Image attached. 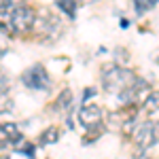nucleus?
<instances>
[{"mask_svg":"<svg viewBox=\"0 0 159 159\" xmlns=\"http://www.w3.org/2000/svg\"><path fill=\"white\" fill-rule=\"evenodd\" d=\"M147 87H148L147 81H142V79H136L134 83H132V85H129V87H127V89H125V91L121 93V96H119V100H121L123 104H134L136 100L140 98V93H142Z\"/></svg>","mask_w":159,"mask_h":159,"instance_id":"423d86ee","label":"nucleus"},{"mask_svg":"<svg viewBox=\"0 0 159 159\" xmlns=\"http://www.w3.org/2000/svg\"><path fill=\"white\" fill-rule=\"evenodd\" d=\"M57 138H60V129L49 127V129H45L40 134V144H53V142H57Z\"/></svg>","mask_w":159,"mask_h":159,"instance_id":"6e6552de","label":"nucleus"},{"mask_svg":"<svg viewBox=\"0 0 159 159\" xmlns=\"http://www.w3.org/2000/svg\"><path fill=\"white\" fill-rule=\"evenodd\" d=\"M79 121L83 127H102V108L98 104H83L79 110Z\"/></svg>","mask_w":159,"mask_h":159,"instance_id":"39448f33","label":"nucleus"},{"mask_svg":"<svg viewBox=\"0 0 159 159\" xmlns=\"http://www.w3.org/2000/svg\"><path fill=\"white\" fill-rule=\"evenodd\" d=\"M134 142L142 151L155 147L159 142V121H142L134 132Z\"/></svg>","mask_w":159,"mask_h":159,"instance_id":"7ed1b4c3","label":"nucleus"},{"mask_svg":"<svg viewBox=\"0 0 159 159\" xmlns=\"http://www.w3.org/2000/svg\"><path fill=\"white\" fill-rule=\"evenodd\" d=\"M72 104V91L70 89H64L61 96L57 98V108H68Z\"/></svg>","mask_w":159,"mask_h":159,"instance_id":"f8f14e48","label":"nucleus"},{"mask_svg":"<svg viewBox=\"0 0 159 159\" xmlns=\"http://www.w3.org/2000/svg\"><path fill=\"white\" fill-rule=\"evenodd\" d=\"M136 79H138V76H136L132 70L123 68L119 64H106V66L102 68V85H104V89L117 93V96H121Z\"/></svg>","mask_w":159,"mask_h":159,"instance_id":"f257e3e1","label":"nucleus"},{"mask_svg":"<svg viewBox=\"0 0 159 159\" xmlns=\"http://www.w3.org/2000/svg\"><path fill=\"white\" fill-rule=\"evenodd\" d=\"M21 132L15 123H2V142H11V144H19L21 142Z\"/></svg>","mask_w":159,"mask_h":159,"instance_id":"0eeeda50","label":"nucleus"},{"mask_svg":"<svg viewBox=\"0 0 159 159\" xmlns=\"http://www.w3.org/2000/svg\"><path fill=\"white\" fill-rule=\"evenodd\" d=\"M21 83H24L28 89L43 91V89H49L51 76H49L47 68H45L43 64H34V66H30V68L21 74Z\"/></svg>","mask_w":159,"mask_h":159,"instance_id":"f03ea898","label":"nucleus"},{"mask_svg":"<svg viewBox=\"0 0 159 159\" xmlns=\"http://www.w3.org/2000/svg\"><path fill=\"white\" fill-rule=\"evenodd\" d=\"M144 108L148 110V112H157L159 110V91H151L147 96V100H144Z\"/></svg>","mask_w":159,"mask_h":159,"instance_id":"1a4fd4ad","label":"nucleus"},{"mask_svg":"<svg viewBox=\"0 0 159 159\" xmlns=\"http://www.w3.org/2000/svg\"><path fill=\"white\" fill-rule=\"evenodd\" d=\"M155 4H157V0H136V2H134V9H136L138 15H142V13L155 9Z\"/></svg>","mask_w":159,"mask_h":159,"instance_id":"9b49d317","label":"nucleus"},{"mask_svg":"<svg viewBox=\"0 0 159 159\" xmlns=\"http://www.w3.org/2000/svg\"><path fill=\"white\" fill-rule=\"evenodd\" d=\"M134 159H153V157H151V155H147L144 151H140V153H138V155H136Z\"/></svg>","mask_w":159,"mask_h":159,"instance_id":"ddd939ff","label":"nucleus"},{"mask_svg":"<svg viewBox=\"0 0 159 159\" xmlns=\"http://www.w3.org/2000/svg\"><path fill=\"white\" fill-rule=\"evenodd\" d=\"M36 21V15L30 7H15V11L9 15V25L15 34H25Z\"/></svg>","mask_w":159,"mask_h":159,"instance_id":"20e7f679","label":"nucleus"},{"mask_svg":"<svg viewBox=\"0 0 159 159\" xmlns=\"http://www.w3.org/2000/svg\"><path fill=\"white\" fill-rule=\"evenodd\" d=\"M57 9L64 11L70 19H72L74 15H76V2H72V0H57Z\"/></svg>","mask_w":159,"mask_h":159,"instance_id":"9d476101","label":"nucleus"}]
</instances>
